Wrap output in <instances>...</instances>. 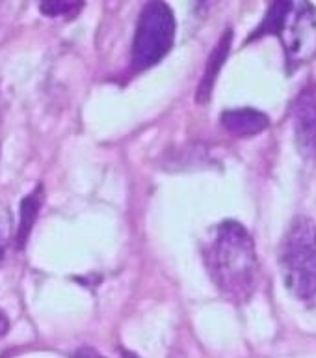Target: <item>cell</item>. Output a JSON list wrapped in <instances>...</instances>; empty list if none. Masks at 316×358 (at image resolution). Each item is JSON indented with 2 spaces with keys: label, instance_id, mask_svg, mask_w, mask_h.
Here are the masks:
<instances>
[{
  "label": "cell",
  "instance_id": "cell-1",
  "mask_svg": "<svg viewBox=\"0 0 316 358\" xmlns=\"http://www.w3.org/2000/svg\"><path fill=\"white\" fill-rule=\"evenodd\" d=\"M203 259L214 285L229 301L244 302L255 291L259 271L255 241L244 224L236 220L218 224L203 248Z\"/></svg>",
  "mask_w": 316,
  "mask_h": 358
},
{
  "label": "cell",
  "instance_id": "cell-2",
  "mask_svg": "<svg viewBox=\"0 0 316 358\" xmlns=\"http://www.w3.org/2000/svg\"><path fill=\"white\" fill-rule=\"evenodd\" d=\"M279 267L292 295L301 301L316 296V224L311 218L292 220L279 248Z\"/></svg>",
  "mask_w": 316,
  "mask_h": 358
},
{
  "label": "cell",
  "instance_id": "cell-3",
  "mask_svg": "<svg viewBox=\"0 0 316 358\" xmlns=\"http://www.w3.org/2000/svg\"><path fill=\"white\" fill-rule=\"evenodd\" d=\"M175 15L164 0H149L142 8L134 30L130 64L136 73L156 66L175 43Z\"/></svg>",
  "mask_w": 316,
  "mask_h": 358
},
{
  "label": "cell",
  "instance_id": "cell-4",
  "mask_svg": "<svg viewBox=\"0 0 316 358\" xmlns=\"http://www.w3.org/2000/svg\"><path fill=\"white\" fill-rule=\"evenodd\" d=\"M279 38L283 39L285 64H287L289 75H292L298 67L306 66L307 62L315 58L316 8L309 0H300L294 6Z\"/></svg>",
  "mask_w": 316,
  "mask_h": 358
},
{
  "label": "cell",
  "instance_id": "cell-5",
  "mask_svg": "<svg viewBox=\"0 0 316 358\" xmlns=\"http://www.w3.org/2000/svg\"><path fill=\"white\" fill-rule=\"evenodd\" d=\"M292 125L298 151L306 159L316 157V86L303 88L292 108Z\"/></svg>",
  "mask_w": 316,
  "mask_h": 358
},
{
  "label": "cell",
  "instance_id": "cell-6",
  "mask_svg": "<svg viewBox=\"0 0 316 358\" xmlns=\"http://www.w3.org/2000/svg\"><path fill=\"white\" fill-rule=\"evenodd\" d=\"M222 127L231 133L233 136H242V138H250L257 136L262 131L270 127V117L264 112L251 108V106H242V108H229L223 110L220 116Z\"/></svg>",
  "mask_w": 316,
  "mask_h": 358
},
{
  "label": "cell",
  "instance_id": "cell-7",
  "mask_svg": "<svg viewBox=\"0 0 316 358\" xmlns=\"http://www.w3.org/2000/svg\"><path fill=\"white\" fill-rule=\"evenodd\" d=\"M231 47H233V30L227 28V30L222 34V38L218 39L216 47L212 49V52L209 55V60H206L205 71H203V77H201L197 92H195V101H197L200 105L209 103V99L212 97L214 84H216L218 77H220L222 67L225 66V62H227Z\"/></svg>",
  "mask_w": 316,
  "mask_h": 358
},
{
  "label": "cell",
  "instance_id": "cell-8",
  "mask_svg": "<svg viewBox=\"0 0 316 358\" xmlns=\"http://www.w3.org/2000/svg\"><path fill=\"white\" fill-rule=\"evenodd\" d=\"M296 0H270L266 13L259 22V27L248 36V43L255 39L266 38V36H281L285 28V22L289 19L290 11L294 10Z\"/></svg>",
  "mask_w": 316,
  "mask_h": 358
},
{
  "label": "cell",
  "instance_id": "cell-9",
  "mask_svg": "<svg viewBox=\"0 0 316 358\" xmlns=\"http://www.w3.org/2000/svg\"><path fill=\"white\" fill-rule=\"evenodd\" d=\"M43 201V187L39 185L30 192V194L21 201V220H19V228H17V246L22 248L27 245L28 235L32 231L36 218L39 215V207Z\"/></svg>",
  "mask_w": 316,
  "mask_h": 358
},
{
  "label": "cell",
  "instance_id": "cell-10",
  "mask_svg": "<svg viewBox=\"0 0 316 358\" xmlns=\"http://www.w3.org/2000/svg\"><path fill=\"white\" fill-rule=\"evenodd\" d=\"M84 0H41L39 11L45 17H61V19H75L82 11Z\"/></svg>",
  "mask_w": 316,
  "mask_h": 358
},
{
  "label": "cell",
  "instance_id": "cell-11",
  "mask_svg": "<svg viewBox=\"0 0 316 358\" xmlns=\"http://www.w3.org/2000/svg\"><path fill=\"white\" fill-rule=\"evenodd\" d=\"M11 241V220L8 215H0V263L4 262L6 252Z\"/></svg>",
  "mask_w": 316,
  "mask_h": 358
},
{
  "label": "cell",
  "instance_id": "cell-12",
  "mask_svg": "<svg viewBox=\"0 0 316 358\" xmlns=\"http://www.w3.org/2000/svg\"><path fill=\"white\" fill-rule=\"evenodd\" d=\"M212 4H214V0H195L194 13L197 17H205L212 8Z\"/></svg>",
  "mask_w": 316,
  "mask_h": 358
},
{
  "label": "cell",
  "instance_id": "cell-13",
  "mask_svg": "<svg viewBox=\"0 0 316 358\" xmlns=\"http://www.w3.org/2000/svg\"><path fill=\"white\" fill-rule=\"evenodd\" d=\"M73 358H105V357L99 355L95 349H91V347H82V349H78V351L73 355Z\"/></svg>",
  "mask_w": 316,
  "mask_h": 358
},
{
  "label": "cell",
  "instance_id": "cell-14",
  "mask_svg": "<svg viewBox=\"0 0 316 358\" xmlns=\"http://www.w3.org/2000/svg\"><path fill=\"white\" fill-rule=\"evenodd\" d=\"M8 330H10V319L0 310V338H4L8 334Z\"/></svg>",
  "mask_w": 316,
  "mask_h": 358
}]
</instances>
